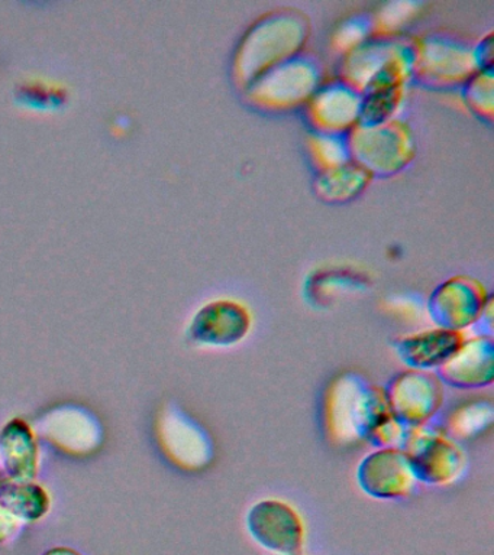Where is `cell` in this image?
<instances>
[{
  "label": "cell",
  "mask_w": 494,
  "mask_h": 555,
  "mask_svg": "<svg viewBox=\"0 0 494 555\" xmlns=\"http://www.w3.org/2000/svg\"><path fill=\"white\" fill-rule=\"evenodd\" d=\"M157 442L168 462L186 472H201L214 460L210 433L176 406H166L155 424Z\"/></svg>",
  "instance_id": "obj_4"
},
{
  "label": "cell",
  "mask_w": 494,
  "mask_h": 555,
  "mask_svg": "<svg viewBox=\"0 0 494 555\" xmlns=\"http://www.w3.org/2000/svg\"><path fill=\"white\" fill-rule=\"evenodd\" d=\"M38 466L37 433L27 421L11 420L0 433V470L8 480L33 481Z\"/></svg>",
  "instance_id": "obj_14"
},
{
  "label": "cell",
  "mask_w": 494,
  "mask_h": 555,
  "mask_svg": "<svg viewBox=\"0 0 494 555\" xmlns=\"http://www.w3.org/2000/svg\"><path fill=\"white\" fill-rule=\"evenodd\" d=\"M366 182V172L358 165H340V167L331 168L328 176H324L320 180L322 191L329 197L349 198L353 194H357Z\"/></svg>",
  "instance_id": "obj_19"
},
{
  "label": "cell",
  "mask_w": 494,
  "mask_h": 555,
  "mask_svg": "<svg viewBox=\"0 0 494 555\" xmlns=\"http://www.w3.org/2000/svg\"><path fill=\"white\" fill-rule=\"evenodd\" d=\"M50 494L36 481H3L0 486V506L21 524L37 522L50 511Z\"/></svg>",
  "instance_id": "obj_16"
},
{
  "label": "cell",
  "mask_w": 494,
  "mask_h": 555,
  "mask_svg": "<svg viewBox=\"0 0 494 555\" xmlns=\"http://www.w3.org/2000/svg\"><path fill=\"white\" fill-rule=\"evenodd\" d=\"M380 129L366 128V133H357V152L364 154V152L379 150L375 158L367 165L375 167L377 171L379 168L385 167L388 171H392V168L401 167V164L406 158L407 154V141L405 133L401 129H394V126H379Z\"/></svg>",
  "instance_id": "obj_17"
},
{
  "label": "cell",
  "mask_w": 494,
  "mask_h": 555,
  "mask_svg": "<svg viewBox=\"0 0 494 555\" xmlns=\"http://www.w3.org/2000/svg\"><path fill=\"white\" fill-rule=\"evenodd\" d=\"M40 434L47 441L71 455H88L102 441L101 425L88 411L77 406H62L42 418Z\"/></svg>",
  "instance_id": "obj_9"
},
{
  "label": "cell",
  "mask_w": 494,
  "mask_h": 555,
  "mask_svg": "<svg viewBox=\"0 0 494 555\" xmlns=\"http://www.w3.org/2000/svg\"><path fill=\"white\" fill-rule=\"evenodd\" d=\"M493 405L489 401H470L455 406L446 414L441 425L454 440H470L492 427Z\"/></svg>",
  "instance_id": "obj_18"
},
{
  "label": "cell",
  "mask_w": 494,
  "mask_h": 555,
  "mask_svg": "<svg viewBox=\"0 0 494 555\" xmlns=\"http://www.w3.org/2000/svg\"><path fill=\"white\" fill-rule=\"evenodd\" d=\"M489 302L480 282L470 278H453L433 291L428 312L438 327L463 332L476 325Z\"/></svg>",
  "instance_id": "obj_7"
},
{
  "label": "cell",
  "mask_w": 494,
  "mask_h": 555,
  "mask_svg": "<svg viewBox=\"0 0 494 555\" xmlns=\"http://www.w3.org/2000/svg\"><path fill=\"white\" fill-rule=\"evenodd\" d=\"M401 449L405 451L419 483L453 485L467 470L466 451L436 421L423 427L407 428Z\"/></svg>",
  "instance_id": "obj_2"
},
{
  "label": "cell",
  "mask_w": 494,
  "mask_h": 555,
  "mask_svg": "<svg viewBox=\"0 0 494 555\" xmlns=\"http://www.w3.org/2000/svg\"><path fill=\"white\" fill-rule=\"evenodd\" d=\"M464 340L463 332L438 327L398 337L393 341V349L407 367L436 372Z\"/></svg>",
  "instance_id": "obj_13"
},
{
  "label": "cell",
  "mask_w": 494,
  "mask_h": 555,
  "mask_svg": "<svg viewBox=\"0 0 494 555\" xmlns=\"http://www.w3.org/2000/svg\"><path fill=\"white\" fill-rule=\"evenodd\" d=\"M251 315L242 304L232 299H218L206 304L194 317L189 337L197 345L231 347L249 336Z\"/></svg>",
  "instance_id": "obj_8"
},
{
  "label": "cell",
  "mask_w": 494,
  "mask_h": 555,
  "mask_svg": "<svg viewBox=\"0 0 494 555\" xmlns=\"http://www.w3.org/2000/svg\"><path fill=\"white\" fill-rule=\"evenodd\" d=\"M392 416L384 389L355 372L331 380L322 399L324 431L333 444L368 441L379 425Z\"/></svg>",
  "instance_id": "obj_1"
},
{
  "label": "cell",
  "mask_w": 494,
  "mask_h": 555,
  "mask_svg": "<svg viewBox=\"0 0 494 555\" xmlns=\"http://www.w3.org/2000/svg\"><path fill=\"white\" fill-rule=\"evenodd\" d=\"M246 529L273 555H303L305 551L306 528L302 516L280 499L255 503L246 514Z\"/></svg>",
  "instance_id": "obj_5"
},
{
  "label": "cell",
  "mask_w": 494,
  "mask_h": 555,
  "mask_svg": "<svg viewBox=\"0 0 494 555\" xmlns=\"http://www.w3.org/2000/svg\"><path fill=\"white\" fill-rule=\"evenodd\" d=\"M362 112V100L349 86L333 85L319 91L314 102V117L322 129L337 132L349 128Z\"/></svg>",
  "instance_id": "obj_15"
},
{
  "label": "cell",
  "mask_w": 494,
  "mask_h": 555,
  "mask_svg": "<svg viewBox=\"0 0 494 555\" xmlns=\"http://www.w3.org/2000/svg\"><path fill=\"white\" fill-rule=\"evenodd\" d=\"M357 481L364 493L381 501L409 498L419 483L405 451L398 447L367 454L357 468Z\"/></svg>",
  "instance_id": "obj_6"
},
{
  "label": "cell",
  "mask_w": 494,
  "mask_h": 555,
  "mask_svg": "<svg viewBox=\"0 0 494 555\" xmlns=\"http://www.w3.org/2000/svg\"><path fill=\"white\" fill-rule=\"evenodd\" d=\"M442 384L457 389H481L493 385L494 343L492 337L466 338L436 371Z\"/></svg>",
  "instance_id": "obj_11"
},
{
  "label": "cell",
  "mask_w": 494,
  "mask_h": 555,
  "mask_svg": "<svg viewBox=\"0 0 494 555\" xmlns=\"http://www.w3.org/2000/svg\"><path fill=\"white\" fill-rule=\"evenodd\" d=\"M45 555H80L79 553H76L75 550L66 548V546H59V548H53L50 551H47Z\"/></svg>",
  "instance_id": "obj_21"
},
{
  "label": "cell",
  "mask_w": 494,
  "mask_h": 555,
  "mask_svg": "<svg viewBox=\"0 0 494 555\" xmlns=\"http://www.w3.org/2000/svg\"><path fill=\"white\" fill-rule=\"evenodd\" d=\"M383 389L390 414L405 428L433 423L445 402V385L436 372L407 369L394 375Z\"/></svg>",
  "instance_id": "obj_3"
},
{
  "label": "cell",
  "mask_w": 494,
  "mask_h": 555,
  "mask_svg": "<svg viewBox=\"0 0 494 555\" xmlns=\"http://www.w3.org/2000/svg\"><path fill=\"white\" fill-rule=\"evenodd\" d=\"M318 69L303 56H292L259 76L255 81L257 98L270 106H292L311 95L318 82Z\"/></svg>",
  "instance_id": "obj_12"
},
{
  "label": "cell",
  "mask_w": 494,
  "mask_h": 555,
  "mask_svg": "<svg viewBox=\"0 0 494 555\" xmlns=\"http://www.w3.org/2000/svg\"><path fill=\"white\" fill-rule=\"evenodd\" d=\"M21 525L23 524L16 520L5 507L0 506V544L11 540L20 531Z\"/></svg>",
  "instance_id": "obj_20"
},
{
  "label": "cell",
  "mask_w": 494,
  "mask_h": 555,
  "mask_svg": "<svg viewBox=\"0 0 494 555\" xmlns=\"http://www.w3.org/2000/svg\"><path fill=\"white\" fill-rule=\"evenodd\" d=\"M305 37V28L301 22L292 20V17H286L280 20L277 17L275 21L264 22L263 25L257 26L253 34H250L249 46L242 48L241 60L246 59L253 54L254 59L250 60L249 67L244 69L246 76L251 78L262 76L263 72L266 73L270 69V65L283 61V56L292 54L296 51V48L301 46ZM240 61V60H238ZM242 67H245V65Z\"/></svg>",
  "instance_id": "obj_10"
},
{
  "label": "cell",
  "mask_w": 494,
  "mask_h": 555,
  "mask_svg": "<svg viewBox=\"0 0 494 555\" xmlns=\"http://www.w3.org/2000/svg\"><path fill=\"white\" fill-rule=\"evenodd\" d=\"M3 481H5V476H3L2 470H0V486H2Z\"/></svg>",
  "instance_id": "obj_22"
}]
</instances>
